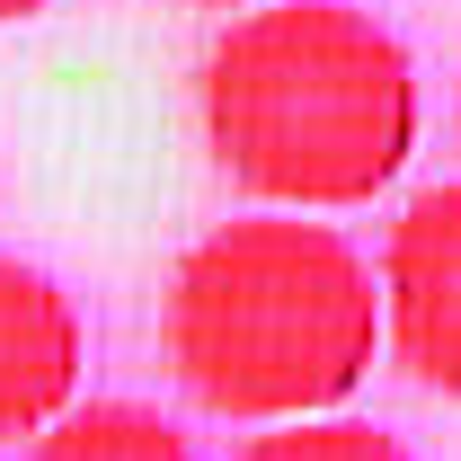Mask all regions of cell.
<instances>
[{"mask_svg":"<svg viewBox=\"0 0 461 461\" xmlns=\"http://www.w3.org/2000/svg\"><path fill=\"white\" fill-rule=\"evenodd\" d=\"M36 9H54V0H0V27L9 18H36Z\"/></svg>","mask_w":461,"mask_h":461,"instance_id":"7","label":"cell"},{"mask_svg":"<svg viewBox=\"0 0 461 461\" xmlns=\"http://www.w3.org/2000/svg\"><path fill=\"white\" fill-rule=\"evenodd\" d=\"M195 115L213 169L258 204L346 213L417 151V62L346 0H267L204 45Z\"/></svg>","mask_w":461,"mask_h":461,"instance_id":"1","label":"cell"},{"mask_svg":"<svg viewBox=\"0 0 461 461\" xmlns=\"http://www.w3.org/2000/svg\"><path fill=\"white\" fill-rule=\"evenodd\" d=\"M177 9H267V0H177Z\"/></svg>","mask_w":461,"mask_h":461,"instance_id":"8","label":"cell"},{"mask_svg":"<svg viewBox=\"0 0 461 461\" xmlns=\"http://www.w3.org/2000/svg\"><path fill=\"white\" fill-rule=\"evenodd\" d=\"M382 302H391V364L417 391L461 400V177L400 204L382 240Z\"/></svg>","mask_w":461,"mask_h":461,"instance_id":"3","label":"cell"},{"mask_svg":"<svg viewBox=\"0 0 461 461\" xmlns=\"http://www.w3.org/2000/svg\"><path fill=\"white\" fill-rule=\"evenodd\" d=\"M80 311L45 267L0 258V444L45 435L62 408L80 400Z\"/></svg>","mask_w":461,"mask_h":461,"instance_id":"4","label":"cell"},{"mask_svg":"<svg viewBox=\"0 0 461 461\" xmlns=\"http://www.w3.org/2000/svg\"><path fill=\"white\" fill-rule=\"evenodd\" d=\"M230 461H408V444L364 417H285V426L249 435Z\"/></svg>","mask_w":461,"mask_h":461,"instance_id":"6","label":"cell"},{"mask_svg":"<svg viewBox=\"0 0 461 461\" xmlns=\"http://www.w3.org/2000/svg\"><path fill=\"white\" fill-rule=\"evenodd\" d=\"M27 461H195V444L142 400H89V408H62L27 444Z\"/></svg>","mask_w":461,"mask_h":461,"instance_id":"5","label":"cell"},{"mask_svg":"<svg viewBox=\"0 0 461 461\" xmlns=\"http://www.w3.org/2000/svg\"><path fill=\"white\" fill-rule=\"evenodd\" d=\"M177 391L230 426L329 417L391 346V302L364 249L329 222L249 213L204 230L160 302Z\"/></svg>","mask_w":461,"mask_h":461,"instance_id":"2","label":"cell"}]
</instances>
